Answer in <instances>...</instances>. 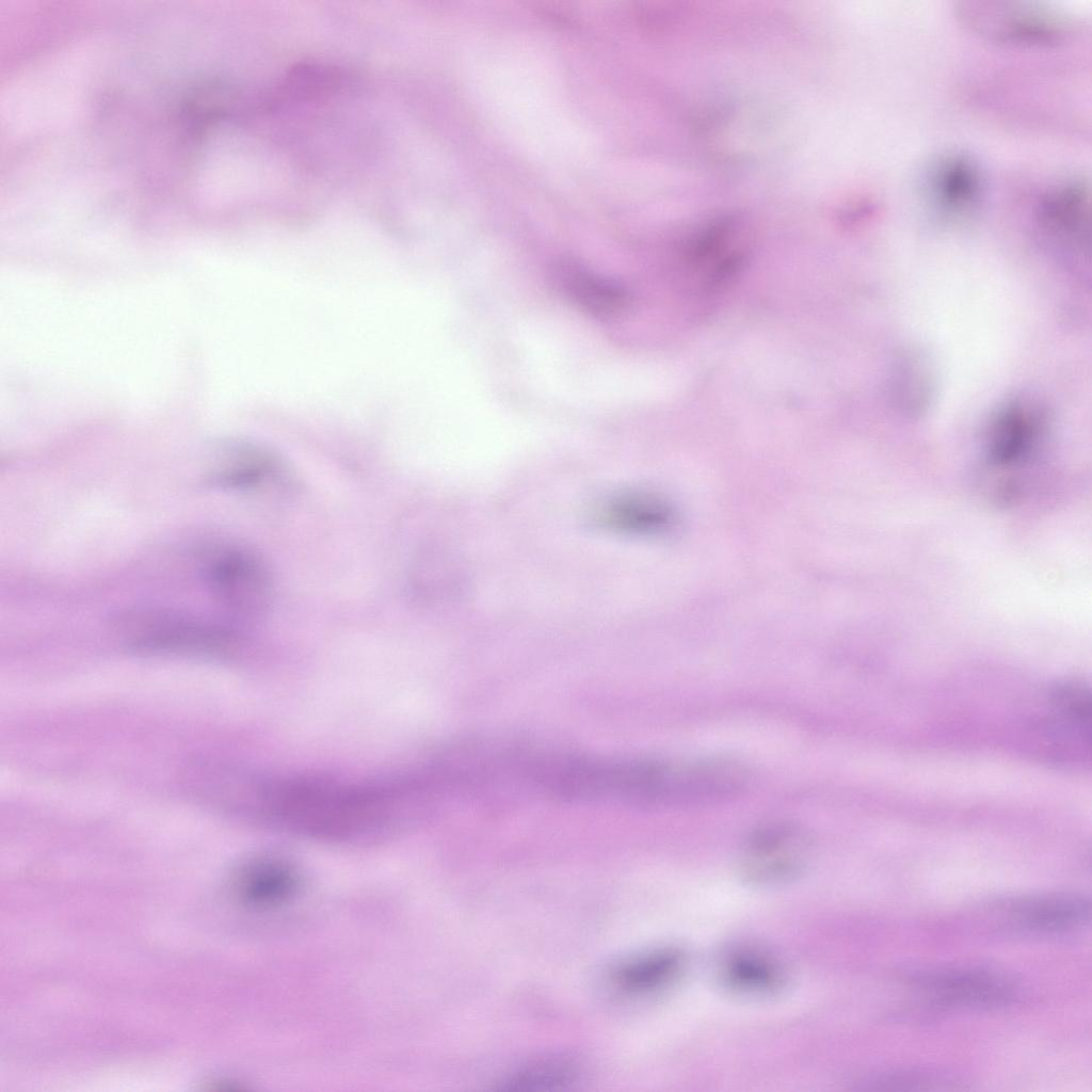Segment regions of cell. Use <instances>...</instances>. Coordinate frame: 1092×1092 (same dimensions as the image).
Here are the masks:
<instances>
[{
  "label": "cell",
  "mask_w": 1092,
  "mask_h": 1092,
  "mask_svg": "<svg viewBox=\"0 0 1092 1092\" xmlns=\"http://www.w3.org/2000/svg\"><path fill=\"white\" fill-rule=\"evenodd\" d=\"M1038 213L1050 236L1082 246L1089 235V181L1075 177L1053 186L1042 195Z\"/></svg>",
  "instance_id": "8"
},
{
  "label": "cell",
  "mask_w": 1092,
  "mask_h": 1092,
  "mask_svg": "<svg viewBox=\"0 0 1092 1092\" xmlns=\"http://www.w3.org/2000/svg\"><path fill=\"white\" fill-rule=\"evenodd\" d=\"M956 14L973 32L1013 46H1057L1071 39L1080 27L1063 12L1026 3L961 2Z\"/></svg>",
  "instance_id": "1"
},
{
  "label": "cell",
  "mask_w": 1092,
  "mask_h": 1092,
  "mask_svg": "<svg viewBox=\"0 0 1092 1092\" xmlns=\"http://www.w3.org/2000/svg\"><path fill=\"white\" fill-rule=\"evenodd\" d=\"M282 469V461L267 447L239 443L226 450L222 467L211 473L208 481L227 488H254L275 478Z\"/></svg>",
  "instance_id": "14"
},
{
  "label": "cell",
  "mask_w": 1092,
  "mask_h": 1092,
  "mask_svg": "<svg viewBox=\"0 0 1092 1092\" xmlns=\"http://www.w3.org/2000/svg\"><path fill=\"white\" fill-rule=\"evenodd\" d=\"M810 852L812 841L804 826L791 820H770L748 835L741 848L740 870L754 884H781L803 871Z\"/></svg>",
  "instance_id": "3"
},
{
  "label": "cell",
  "mask_w": 1092,
  "mask_h": 1092,
  "mask_svg": "<svg viewBox=\"0 0 1092 1092\" xmlns=\"http://www.w3.org/2000/svg\"><path fill=\"white\" fill-rule=\"evenodd\" d=\"M145 625L132 640V646L143 651H200L210 652L228 647L236 640L234 633L221 626L203 623L174 614H142Z\"/></svg>",
  "instance_id": "6"
},
{
  "label": "cell",
  "mask_w": 1092,
  "mask_h": 1092,
  "mask_svg": "<svg viewBox=\"0 0 1092 1092\" xmlns=\"http://www.w3.org/2000/svg\"><path fill=\"white\" fill-rule=\"evenodd\" d=\"M299 877L289 865L274 860L251 864L238 877L240 900L257 909L278 906L292 898L299 888Z\"/></svg>",
  "instance_id": "12"
},
{
  "label": "cell",
  "mask_w": 1092,
  "mask_h": 1092,
  "mask_svg": "<svg viewBox=\"0 0 1092 1092\" xmlns=\"http://www.w3.org/2000/svg\"><path fill=\"white\" fill-rule=\"evenodd\" d=\"M598 519L623 532L656 533L672 527L675 512L656 495L631 492L606 500L599 508Z\"/></svg>",
  "instance_id": "11"
},
{
  "label": "cell",
  "mask_w": 1092,
  "mask_h": 1092,
  "mask_svg": "<svg viewBox=\"0 0 1092 1092\" xmlns=\"http://www.w3.org/2000/svg\"><path fill=\"white\" fill-rule=\"evenodd\" d=\"M577 1066L567 1060L547 1059L530 1063L498 1082L499 1091H550L564 1089L578 1078Z\"/></svg>",
  "instance_id": "17"
},
{
  "label": "cell",
  "mask_w": 1092,
  "mask_h": 1092,
  "mask_svg": "<svg viewBox=\"0 0 1092 1092\" xmlns=\"http://www.w3.org/2000/svg\"><path fill=\"white\" fill-rule=\"evenodd\" d=\"M209 588L226 605L252 616L267 613L273 599V580L266 562L253 550L227 545L204 569Z\"/></svg>",
  "instance_id": "4"
},
{
  "label": "cell",
  "mask_w": 1092,
  "mask_h": 1092,
  "mask_svg": "<svg viewBox=\"0 0 1092 1092\" xmlns=\"http://www.w3.org/2000/svg\"><path fill=\"white\" fill-rule=\"evenodd\" d=\"M1040 423L1028 406L1012 403L992 420L986 436V461L994 470H1012L1028 461L1038 441Z\"/></svg>",
  "instance_id": "9"
},
{
  "label": "cell",
  "mask_w": 1092,
  "mask_h": 1092,
  "mask_svg": "<svg viewBox=\"0 0 1092 1092\" xmlns=\"http://www.w3.org/2000/svg\"><path fill=\"white\" fill-rule=\"evenodd\" d=\"M870 1089L887 1091H919V1090H949L957 1089L960 1082L947 1075L934 1070L927 1069H904L892 1070L874 1075L867 1080Z\"/></svg>",
  "instance_id": "18"
},
{
  "label": "cell",
  "mask_w": 1092,
  "mask_h": 1092,
  "mask_svg": "<svg viewBox=\"0 0 1092 1092\" xmlns=\"http://www.w3.org/2000/svg\"><path fill=\"white\" fill-rule=\"evenodd\" d=\"M890 382L900 408L911 415L924 413L935 391V372L928 354L916 347L904 349L894 362Z\"/></svg>",
  "instance_id": "15"
},
{
  "label": "cell",
  "mask_w": 1092,
  "mask_h": 1092,
  "mask_svg": "<svg viewBox=\"0 0 1092 1092\" xmlns=\"http://www.w3.org/2000/svg\"><path fill=\"white\" fill-rule=\"evenodd\" d=\"M553 277L574 304L596 317L617 316L628 304V293L622 285L578 264H559Z\"/></svg>",
  "instance_id": "10"
},
{
  "label": "cell",
  "mask_w": 1092,
  "mask_h": 1092,
  "mask_svg": "<svg viewBox=\"0 0 1092 1092\" xmlns=\"http://www.w3.org/2000/svg\"><path fill=\"white\" fill-rule=\"evenodd\" d=\"M908 981L935 1007L946 1010L1006 1007L1018 991L1010 977L979 966L920 968L910 971Z\"/></svg>",
  "instance_id": "2"
},
{
  "label": "cell",
  "mask_w": 1092,
  "mask_h": 1092,
  "mask_svg": "<svg viewBox=\"0 0 1092 1092\" xmlns=\"http://www.w3.org/2000/svg\"><path fill=\"white\" fill-rule=\"evenodd\" d=\"M684 954L674 948L654 950L629 959L613 971V982L626 994L654 992L672 981L681 970Z\"/></svg>",
  "instance_id": "16"
},
{
  "label": "cell",
  "mask_w": 1092,
  "mask_h": 1092,
  "mask_svg": "<svg viewBox=\"0 0 1092 1092\" xmlns=\"http://www.w3.org/2000/svg\"><path fill=\"white\" fill-rule=\"evenodd\" d=\"M720 973L728 989L746 995L771 994L784 981V970L776 959L751 947L727 953L721 962Z\"/></svg>",
  "instance_id": "13"
},
{
  "label": "cell",
  "mask_w": 1092,
  "mask_h": 1092,
  "mask_svg": "<svg viewBox=\"0 0 1092 1092\" xmlns=\"http://www.w3.org/2000/svg\"><path fill=\"white\" fill-rule=\"evenodd\" d=\"M925 194L932 207L947 218L970 214L983 194V179L977 162L962 152L941 157L929 168Z\"/></svg>",
  "instance_id": "5"
},
{
  "label": "cell",
  "mask_w": 1092,
  "mask_h": 1092,
  "mask_svg": "<svg viewBox=\"0 0 1092 1092\" xmlns=\"http://www.w3.org/2000/svg\"><path fill=\"white\" fill-rule=\"evenodd\" d=\"M1012 920L1022 929L1039 934L1066 933L1090 921L1091 902L1083 895L1050 893L1027 896L1013 901Z\"/></svg>",
  "instance_id": "7"
}]
</instances>
